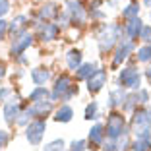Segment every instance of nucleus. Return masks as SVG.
I'll list each match as a JSON object with an SVG mask.
<instances>
[{
  "instance_id": "obj_25",
  "label": "nucleus",
  "mask_w": 151,
  "mask_h": 151,
  "mask_svg": "<svg viewBox=\"0 0 151 151\" xmlns=\"http://www.w3.org/2000/svg\"><path fill=\"white\" fill-rule=\"evenodd\" d=\"M122 18H124L126 22L139 18V4L138 2H130L126 8H122Z\"/></svg>"
},
{
  "instance_id": "obj_3",
  "label": "nucleus",
  "mask_w": 151,
  "mask_h": 151,
  "mask_svg": "<svg viewBox=\"0 0 151 151\" xmlns=\"http://www.w3.org/2000/svg\"><path fill=\"white\" fill-rule=\"evenodd\" d=\"M78 95V85L74 83L68 74H60L54 80V85H52V91H50V101H70L72 97Z\"/></svg>"
},
{
  "instance_id": "obj_44",
  "label": "nucleus",
  "mask_w": 151,
  "mask_h": 151,
  "mask_svg": "<svg viewBox=\"0 0 151 151\" xmlns=\"http://www.w3.org/2000/svg\"><path fill=\"white\" fill-rule=\"evenodd\" d=\"M118 4V0H107V6H116Z\"/></svg>"
},
{
  "instance_id": "obj_38",
  "label": "nucleus",
  "mask_w": 151,
  "mask_h": 151,
  "mask_svg": "<svg viewBox=\"0 0 151 151\" xmlns=\"http://www.w3.org/2000/svg\"><path fill=\"white\" fill-rule=\"evenodd\" d=\"M10 12V0H0V19Z\"/></svg>"
},
{
  "instance_id": "obj_9",
  "label": "nucleus",
  "mask_w": 151,
  "mask_h": 151,
  "mask_svg": "<svg viewBox=\"0 0 151 151\" xmlns=\"http://www.w3.org/2000/svg\"><path fill=\"white\" fill-rule=\"evenodd\" d=\"M45 132H47V122L45 120H33L25 126V138L31 145H39L43 142Z\"/></svg>"
},
{
  "instance_id": "obj_27",
  "label": "nucleus",
  "mask_w": 151,
  "mask_h": 151,
  "mask_svg": "<svg viewBox=\"0 0 151 151\" xmlns=\"http://www.w3.org/2000/svg\"><path fill=\"white\" fill-rule=\"evenodd\" d=\"M114 143H116V151H128V149H132V139H130V132H128V134H122L120 138H116V139H114Z\"/></svg>"
},
{
  "instance_id": "obj_24",
  "label": "nucleus",
  "mask_w": 151,
  "mask_h": 151,
  "mask_svg": "<svg viewBox=\"0 0 151 151\" xmlns=\"http://www.w3.org/2000/svg\"><path fill=\"white\" fill-rule=\"evenodd\" d=\"M33 120H35L33 109H31V105H27L25 109H22V112H19L18 120H16V124H18V126H27L29 122H33Z\"/></svg>"
},
{
  "instance_id": "obj_18",
  "label": "nucleus",
  "mask_w": 151,
  "mask_h": 151,
  "mask_svg": "<svg viewBox=\"0 0 151 151\" xmlns=\"http://www.w3.org/2000/svg\"><path fill=\"white\" fill-rule=\"evenodd\" d=\"M126 91L124 89H120V87H116V89H112L111 93H109V107L112 109V111H116V109H122V105H124V101H126Z\"/></svg>"
},
{
  "instance_id": "obj_10",
  "label": "nucleus",
  "mask_w": 151,
  "mask_h": 151,
  "mask_svg": "<svg viewBox=\"0 0 151 151\" xmlns=\"http://www.w3.org/2000/svg\"><path fill=\"white\" fill-rule=\"evenodd\" d=\"M105 139H107V134H105V126L103 124H95L93 128L89 130V134H87V149H91V151H97V149H101V145L105 143Z\"/></svg>"
},
{
  "instance_id": "obj_35",
  "label": "nucleus",
  "mask_w": 151,
  "mask_h": 151,
  "mask_svg": "<svg viewBox=\"0 0 151 151\" xmlns=\"http://www.w3.org/2000/svg\"><path fill=\"white\" fill-rule=\"evenodd\" d=\"M56 22H58V27H68L70 25V16H68L66 12H62V14H58V18H56Z\"/></svg>"
},
{
  "instance_id": "obj_14",
  "label": "nucleus",
  "mask_w": 151,
  "mask_h": 151,
  "mask_svg": "<svg viewBox=\"0 0 151 151\" xmlns=\"http://www.w3.org/2000/svg\"><path fill=\"white\" fill-rule=\"evenodd\" d=\"M58 14H60V8L56 2H45L39 8L37 16H39V22H49V19H56Z\"/></svg>"
},
{
  "instance_id": "obj_7",
  "label": "nucleus",
  "mask_w": 151,
  "mask_h": 151,
  "mask_svg": "<svg viewBox=\"0 0 151 151\" xmlns=\"http://www.w3.org/2000/svg\"><path fill=\"white\" fill-rule=\"evenodd\" d=\"M66 14L70 16V22L78 27L85 25L87 22V10L81 4V0H66Z\"/></svg>"
},
{
  "instance_id": "obj_31",
  "label": "nucleus",
  "mask_w": 151,
  "mask_h": 151,
  "mask_svg": "<svg viewBox=\"0 0 151 151\" xmlns=\"http://www.w3.org/2000/svg\"><path fill=\"white\" fill-rule=\"evenodd\" d=\"M138 62H151V45H143L138 49Z\"/></svg>"
},
{
  "instance_id": "obj_37",
  "label": "nucleus",
  "mask_w": 151,
  "mask_h": 151,
  "mask_svg": "<svg viewBox=\"0 0 151 151\" xmlns=\"http://www.w3.org/2000/svg\"><path fill=\"white\" fill-rule=\"evenodd\" d=\"M14 93V89L12 87H2L0 89V103H6V101H10V95Z\"/></svg>"
},
{
  "instance_id": "obj_19",
  "label": "nucleus",
  "mask_w": 151,
  "mask_h": 151,
  "mask_svg": "<svg viewBox=\"0 0 151 151\" xmlns=\"http://www.w3.org/2000/svg\"><path fill=\"white\" fill-rule=\"evenodd\" d=\"M81 50H78V49H70L66 52V66H68V70H72V72H78V68L81 66Z\"/></svg>"
},
{
  "instance_id": "obj_22",
  "label": "nucleus",
  "mask_w": 151,
  "mask_h": 151,
  "mask_svg": "<svg viewBox=\"0 0 151 151\" xmlns=\"http://www.w3.org/2000/svg\"><path fill=\"white\" fill-rule=\"evenodd\" d=\"M95 72H97V64L95 62H83L80 68H78V72H76V78L81 80V81H87Z\"/></svg>"
},
{
  "instance_id": "obj_42",
  "label": "nucleus",
  "mask_w": 151,
  "mask_h": 151,
  "mask_svg": "<svg viewBox=\"0 0 151 151\" xmlns=\"http://www.w3.org/2000/svg\"><path fill=\"white\" fill-rule=\"evenodd\" d=\"M143 74H145V78H147V80L151 81V64H149V66L145 68V72H143Z\"/></svg>"
},
{
  "instance_id": "obj_49",
  "label": "nucleus",
  "mask_w": 151,
  "mask_h": 151,
  "mask_svg": "<svg viewBox=\"0 0 151 151\" xmlns=\"http://www.w3.org/2000/svg\"><path fill=\"white\" fill-rule=\"evenodd\" d=\"M0 151H2V147H0Z\"/></svg>"
},
{
  "instance_id": "obj_43",
  "label": "nucleus",
  "mask_w": 151,
  "mask_h": 151,
  "mask_svg": "<svg viewBox=\"0 0 151 151\" xmlns=\"http://www.w3.org/2000/svg\"><path fill=\"white\" fill-rule=\"evenodd\" d=\"M4 76H6V66H4V64H0V80H2Z\"/></svg>"
},
{
  "instance_id": "obj_21",
  "label": "nucleus",
  "mask_w": 151,
  "mask_h": 151,
  "mask_svg": "<svg viewBox=\"0 0 151 151\" xmlns=\"http://www.w3.org/2000/svg\"><path fill=\"white\" fill-rule=\"evenodd\" d=\"M31 80L37 87H45V83L50 80V72L47 68H33L31 70Z\"/></svg>"
},
{
  "instance_id": "obj_33",
  "label": "nucleus",
  "mask_w": 151,
  "mask_h": 151,
  "mask_svg": "<svg viewBox=\"0 0 151 151\" xmlns=\"http://www.w3.org/2000/svg\"><path fill=\"white\" fill-rule=\"evenodd\" d=\"M136 95H138L139 105H142V107H147V103H149V91L142 87V89H138V91H136Z\"/></svg>"
},
{
  "instance_id": "obj_29",
  "label": "nucleus",
  "mask_w": 151,
  "mask_h": 151,
  "mask_svg": "<svg viewBox=\"0 0 151 151\" xmlns=\"http://www.w3.org/2000/svg\"><path fill=\"white\" fill-rule=\"evenodd\" d=\"M132 151H151V138L134 139L132 142Z\"/></svg>"
},
{
  "instance_id": "obj_46",
  "label": "nucleus",
  "mask_w": 151,
  "mask_h": 151,
  "mask_svg": "<svg viewBox=\"0 0 151 151\" xmlns=\"http://www.w3.org/2000/svg\"><path fill=\"white\" fill-rule=\"evenodd\" d=\"M143 4H145L147 8H151V0H143Z\"/></svg>"
},
{
  "instance_id": "obj_47",
  "label": "nucleus",
  "mask_w": 151,
  "mask_h": 151,
  "mask_svg": "<svg viewBox=\"0 0 151 151\" xmlns=\"http://www.w3.org/2000/svg\"><path fill=\"white\" fill-rule=\"evenodd\" d=\"M149 19H151V10H149Z\"/></svg>"
},
{
  "instance_id": "obj_8",
  "label": "nucleus",
  "mask_w": 151,
  "mask_h": 151,
  "mask_svg": "<svg viewBox=\"0 0 151 151\" xmlns=\"http://www.w3.org/2000/svg\"><path fill=\"white\" fill-rule=\"evenodd\" d=\"M35 35L39 37L41 41L50 43V41L58 39L60 27H58V23H49V22H39V19H37L35 22Z\"/></svg>"
},
{
  "instance_id": "obj_12",
  "label": "nucleus",
  "mask_w": 151,
  "mask_h": 151,
  "mask_svg": "<svg viewBox=\"0 0 151 151\" xmlns=\"http://www.w3.org/2000/svg\"><path fill=\"white\" fill-rule=\"evenodd\" d=\"M107 80H109L107 70H105V68H97V72L87 80V91L89 93H99V91L107 85Z\"/></svg>"
},
{
  "instance_id": "obj_15",
  "label": "nucleus",
  "mask_w": 151,
  "mask_h": 151,
  "mask_svg": "<svg viewBox=\"0 0 151 151\" xmlns=\"http://www.w3.org/2000/svg\"><path fill=\"white\" fill-rule=\"evenodd\" d=\"M143 29V22L139 18L136 19H130L128 23H124V33H126V39L132 41V43H136V41L139 39V33H142Z\"/></svg>"
},
{
  "instance_id": "obj_32",
  "label": "nucleus",
  "mask_w": 151,
  "mask_h": 151,
  "mask_svg": "<svg viewBox=\"0 0 151 151\" xmlns=\"http://www.w3.org/2000/svg\"><path fill=\"white\" fill-rule=\"evenodd\" d=\"M87 149V142L85 139H74L70 143V147H66V151H85Z\"/></svg>"
},
{
  "instance_id": "obj_23",
  "label": "nucleus",
  "mask_w": 151,
  "mask_h": 151,
  "mask_svg": "<svg viewBox=\"0 0 151 151\" xmlns=\"http://www.w3.org/2000/svg\"><path fill=\"white\" fill-rule=\"evenodd\" d=\"M72 118H74V109H72L70 105H60V107L54 111V120H56V122L66 124V122H70Z\"/></svg>"
},
{
  "instance_id": "obj_36",
  "label": "nucleus",
  "mask_w": 151,
  "mask_h": 151,
  "mask_svg": "<svg viewBox=\"0 0 151 151\" xmlns=\"http://www.w3.org/2000/svg\"><path fill=\"white\" fill-rule=\"evenodd\" d=\"M87 16L91 19H105V18H107V16H105V12H103V10H99V8H91Z\"/></svg>"
},
{
  "instance_id": "obj_16",
  "label": "nucleus",
  "mask_w": 151,
  "mask_h": 151,
  "mask_svg": "<svg viewBox=\"0 0 151 151\" xmlns=\"http://www.w3.org/2000/svg\"><path fill=\"white\" fill-rule=\"evenodd\" d=\"M27 23H29V18L23 16V14H19V16H16V18L8 23V33L12 37H16V35H19L22 31H27V29H25Z\"/></svg>"
},
{
  "instance_id": "obj_30",
  "label": "nucleus",
  "mask_w": 151,
  "mask_h": 151,
  "mask_svg": "<svg viewBox=\"0 0 151 151\" xmlns=\"http://www.w3.org/2000/svg\"><path fill=\"white\" fill-rule=\"evenodd\" d=\"M43 151H66V142L64 139H52V142L45 143Z\"/></svg>"
},
{
  "instance_id": "obj_1",
  "label": "nucleus",
  "mask_w": 151,
  "mask_h": 151,
  "mask_svg": "<svg viewBox=\"0 0 151 151\" xmlns=\"http://www.w3.org/2000/svg\"><path fill=\"white\" fill-rule=\"evenodd\" d=\"M122 41H126V33H124V25L122 23H103L99 27L97 45H99L101 54H109Z\"/></svg>"
},
{
  "instance_id": "obj_13",
  "label": "nucleus",
  "mask_w": 151,
  "mask_h": 151,
  "mask_svg": "<svg viewBox=\"0 0 151 151\" xmlns=\"http://www.w3.org/2000/svg\"><path fill=\"white\" fill-rule=\"evenodd\" d=\"M19 112H22V107H19L18 99H10V101L4 103V112H2V114H4V120L8 122L10 126L16 124V120H18Z\"/></svg>"
},
{
  "instance_id": "obj_34",
  "label": "nucleus",
  "mask_w": 151,
  "mask_h": 151,
  "mask_svg": "<svg viewBox=\"0 0 151 151\" xmlns=\"http://www.w3.org/2000/svg\"><path fill=\"white\" fill-rule=\"evenodd\" d=\"M139 39L145 45H151V25H143L142 33H139Z\"/></svg>"
},
{
  "instance_id": "obj_2",
  "label": "nucleus",
  "mask_w": 151,
  "mask_h": 151,
  "mask_svg": "<svg viewBox=\"0 0 151 151\" xmlns=\"http://www.w3.org/2000/svg\"><path fill=\"white\" fill-rule=\"evenodd\" d=\"M130 132L136 136V139L151 138V107H138L132 112L130 120Z\"/></svg>"
},
{
  "instance_id": "obj_17",
  "label": "nucleus",
  "mask_w": 151,
  "mask_h": 151,
  "mask_svg": "<svg viewBox=\"0 0 151 151\" xmlns=\"http://www.w3.org/2000/svg\"><path fill=\"white\" fill-rule=\"evenodd\" d=\"M31 109H33V114H35V120H45L49 114H52V112H54L52 101L37 103V105H31Z\"/></svg>"
},
{
  "instance_id": "obj_5",
  "label": "nucleus",
  "mask_w": 151,
  "mask_h": 151,
  "mask_svg": "<svg viewBox=\"0 0 151 151\" xmlns=\"http://www.w3.org/2000/svg\"><path fill=\"white\" fill-rule=\"evenodd\" d=\"M120 89H132V91H138L142 89V74L134 64H128L120 70L118 80H116Z\"/></svg>"
},
{
  "instance_id": "obj_20",
  "label": "nucleus",
  "mask_w": 151,
  "mask_h": 151,
  "mask_svg": "<svg viewBox=\"0 0 151 151\" xmlns=\"http://www.w3.org/2000/svg\"><path fill=\"white\" fill-rule=\"evenodd\" d=\"M27 101H29V105H37V103H43V101H50V91L47 87H35L31 93H29Z\"/></svg>"
},
{
  "instance_id": "obj_41",
  "label": "nucleus",
  "mask_w": 151,
  "mask_h": 151,
  "mask_svg": "<svg viewBox=\"0 0 151 151\" xmlns=\"http://www.w3.org/2000/svg\"><path fill=\"white\" fill-rule=\"evenodd\" d=\"M8 142H10V134L6 130H0V147H4Z\"/></svg>"
},
{
  "instance_id": "obj_40",
  "label": "nucleus",
  "mask_w": 151,
  "mask_h": 151,
  "mask_svg": "<svg viewBox=\"0 0 151 151\" xmlns=\"http://www.w3.org/2000/svg\"><path fill=\"white\" fill-rule=\"evenodd\" d=\"M8 35V22L6 19H0V41Z\"/></svg>"
},
{
  "instance_id": "obj_39",
  "label": "nucleus",
  "mask_w": 151,
  "mask_h": 151,
  "mask_svg": "<svg viewBox=\"0 0 151 151\" xmlns=\"http://www.w3.org/2000/svg\"><path fill=\"white\" fill-rule=\"evenodd\" d=\"M101 149H103V151H116L114 139H105V143L101 145Z\"/></svg>"
},
{
  "instance_id": "obj_11",
  "label": "nucleus",
  "mask_w": 151,
  "mask_h": 151,
  "mask_svg": "<svg viewBox=\"0 0 151 151\" xmlns=\"http://www.w3.org/2000/svg\"><path fill=\"white\" fill-rule=\"evenodd\" d=\"M134 49H136V43H132V41H128V39L118 43V47L114 49V54H112V68H118L120 64L134 52Z\"/></svg>"
},
{
  "instance_id": "obj_6",
  "label": "nucleus",
  "mask_w": 151,
  "mask_h": 151,
  "mask_svg": "<svg viewBox=\"0 0 151 151\" xmlns=\"http://www.w3.org/2000/svg\"><path fill=\"white\" fill-rule=\"evenodd\" d=\"M33 39H35V35L29 33V31H22L19 35L14 37L12 45H10V54H12V58L23 56V52H25V50L33 45Z\"/></svg>"
},
{
  "instance_id": "obj_28",
  "label": "nucleus",
  "mask_w": 151,
  "mask_h": 151,
  "mask_svg": "<svg viewBox=\"0 0 151 151\" xmlns=\"http://www.w3.org/2000/svg\"><path fill=\"white\" fill-rule=\"evenodd\" d=\"M99 118V103L91 101L85 107V120H97Z\"/></svg>"
},
{
  "instance_id": "obj_26",
  "label": "nucleus",
  "mask_w": 151,
  "mask_h": 151,
  "mask_svg": "<svg viewBox=\"0 0 151 151\" xmlns=\"http://www.w3.org/2000/svg\"><path fill=\"white\" fill-rule=\"evenodd\" d=\"M138 105H139L138 95H136V91H132V93L126 95V101H124V105H122V112H134L138 109Z\"/></svg>"
},
{
  "instance_id": "obj_45",
  "label": "nucleus",
  "mask_w": 151,
  "mask_h": 151,
  "mask_svg": "<svg viewBox=\"0 0 151 151\" xmlns=\"http://www.w3.org/2000/svg\"><path fill=\"white\" fill-rule=\"evenodd\" d=\"M18 62H19V64H25V62H27V58H25V56H19V58H18Z\"/></svg>"
},
{
  "instance_id": "obj_48",
  "label": "nucleus",
  "mask_w": 151,
  "mask_h": 151,
  "mask_svg": "<svg viewBox=\"0 0 151 151\" xmlns=\"http://www.w3.org/2000/svg\"><path fill=\"white\" fill-rule=\"evenodd\" d=\"M132 2H138V0H132Z\"/></svg>"
},
{
  "instance_id": "obj_4",
  "label": "nucleus",
  "mask_w": 151,
  "mask_h": 151,
  "mask_svg": "<svg viewBox=\"0 0 151 151\" xmlns=\"http://www.w3.org/2000/svg\"><path fill=\"white\" fill-rule=\"evenodd\" d=\"M130 128L126 126V116L118 111H111L107 116V126H105V134L107 139H116L122 134H128Z\"/></svg>"
}]
</instances>
